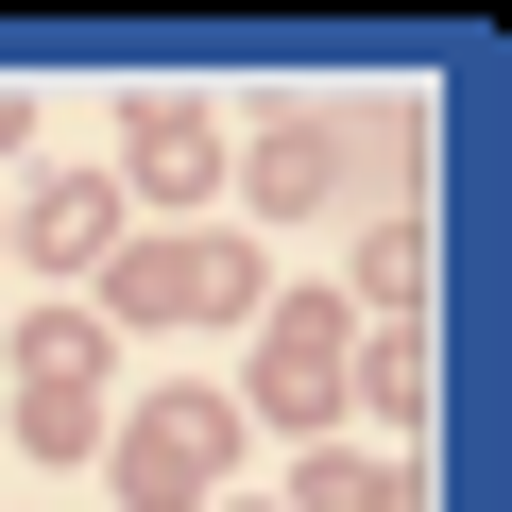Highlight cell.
<instances>
[{
  "label": "cell",
  "instance_id": "cell-1",
  "mask_svg": "<svg viewBox=\"0 0 512 512\" xmlns=\"http://www.w3.org/2000/svg\"><path fill=\"white\" fill-rule=\"evenodd\" d=\"M86 308L103 325H239V308H274V291H256V239H137Z\"/></svg>",
  "mask_w": 512,
  "mask_h": 512
},
{
  "label": "cell",
  "instance_id": "cell-2",
  "mask_svg": "<svg viewBox=\"0 0 512 512\" xmlns=\"http://www.w3.org/2000/svg\"><path fill=\"white\" fill-rule=\"evenodd\" d=\"M222 461H239V410H222V393H154V410L120 427V495H137V512H188Z\"/></svg>",
  "mask_w": 512,
  "mask_h": 512
},
{
  "label": "cell",
  "instance_id": "cell-3",
  "mask_svg": "<svg viewBox=\"0 0 512 512\" xmlns=\"http://www.w3.org/2000/svg\"><path fill=\"white\" fill-rule=\"evenodd\" d=\"M256 410H274V427H325V410H342V325H325V308H291V325H274Z\"/></svg>",
  "mask_w": 512,
  "mask_h": 512
},
{
  "label": "cell",
  "instance_id": "cell-4",
  "mask_svg": "<svg viewBox=\"0 0 512 512\" xmlns=\"http://www.w3.org/2000/svg\"><path fill=\"white\" fill-rule=\"evenodd\" d=\"M239 188H256V222H291V205H325V188H342V120H274Z\"/></svg>",
  "mask_w": 512,
  "mask_h": 512
},
{
  "label": "cell",
  "instance_id": "cell-5",
  "mask_svg": "<svg viewBox=\"0 0 512 512\" xmlns=\"http://www.w3.org/2000/svg\"><path fill=\"white\" fill-rule=\"evenodd\" d=\"M137 188H154V205H205V188H222V137H205L188 103H137Z\"/></svg>",
  "mask_w": 512,
  "mask_h": 512
},
{
  "label": "cell",
  "instance_id": "cell-6",
  "mask_svg": "<svg viewBox=\"0 0 512 512\" xmlns=\"http://www.w3.org/2000/svg\"><path fill=\"white\" fill-rule=\"evenodd\" d=\"M103 239H120V205H103V171H69V188H35V256H52V274H103Z\"/></svg>",
  "mask_w": 512,
  "mask_h": 512
},
{
  "label": "cell",
  "instance_id": "cell-7",
  "mask_svg": "<svg viewBox=\"0 0 512 512\" xmlns=\"http://www.w3.org/2000/svg\"><path fill=\"white\" fill-rule=\"evenodd\" d=\"M18 376H35V393H86V376H103V308H35V325H18Z\"/></svg>",
  "mask_w": 512,
  "mask_h": 512
},
{
  "label": "cell",
  "instance_id": "cell-8",
  "mask_svg": "<svg viewBox=\"0 0 512 512\" xmlns=\"http://www.w3.org/2000/svg\"><path fill=\"white\" fill-rule=\"evenodd\" d=\"M308 512H410V478L359 461V444H325V461H308Z\"/></svg>",
  "mask_w": 512,
  "mask_h": 512
},
{
  "label": "cell",
  "instance_id": "cell-9",
  "mask_svg": "<svg viewBox=\"0 0 512 512\" xmlns=\"http://www.w3.org/2000/svg\"><path fill=\"white\" fill-rule=\"evenodd\" d=\"M18 444H35V461H86L103 427H86V393H18Z\"/></svg>",
  "mask_w": 512,
  "mask_h": 512
},
{
  "label": "cell",
  "instance_id": "cell-10",
  "mask_svg": "<svg viewBox=\"0 0 512 512\" xmlns=\"http://www.w3.org/2000/svg\"><path fill=\"white\" fill-rule=\"evenodd\" d=\"M222 512H239V495H222Z\"/></svg>",
  "mask_w": 512,
  "mask_h": 512
}]
</instances>
